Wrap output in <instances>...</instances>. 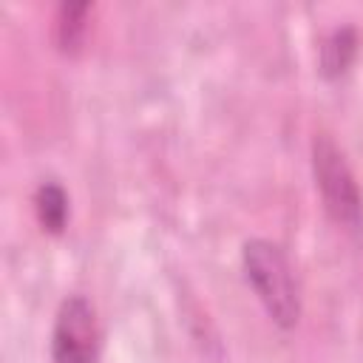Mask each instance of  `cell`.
Here are the masks:
<instances>
[{"instance_id": "6da1fadb", "label": "cell", "mask_w": 363, "mask_h": 363, "mask_svg": "<svg viewBox=\"0 0 363 363\" xmlns=\"http://www.w3.org/2000/svg\"><path fill=\"white\" fill-rule=\"evenodd\" d=\"M241 272L264 315L281 329L292 332L301 323L303 301L289 255L269 238H247L241 244Z\"/></svg>"}, {"instance_id": "7a4b0ae2", "label": "cell", "mask_w": 363, "mask_h": 363, "mask_svg": "<svg viewBox=\"0 0 363 363\" xmlns=\"http://www.w3.org/2000/svg\"><path fill=\"white\" fill-rule=\"evenodd\" d=\"M312 179L320 196L326 216L346 233H363V190L354 170L346 162V153L326 133L312 139Z\"/></svg>"}, {"instance_id": "3957f363", "label": "cell", "mask_w": 363, "mask_h": 363, "mask_svg": "<svg viewBox=\"0 0 363 363\" xmlns=\"http://www.w3.org/2000/svg\"><path fill=\"white\" fill-rule=\"evenodd\" d=\"M51 363H96L99 360V323L94 303L74 292L60 301L48 337Z\"/></svg>"}, {"instance_id": "277c9868", "label": "cell", "mask_w": 363, "mask_h": 363, "mask_svg": "<svg viewBox=\"0 0 363 363\" xmlns=\"http://www.w3.org/2000/svg\"><path fill=\"white\" fill-rule=\"evenodd\" d=\"M34 213H37V221L45 233L51 235H60L65 233L68 227V216H71V204H68V193L60 182L48 179V182H40L37 190H34Z\"/></svg>"}, {"instance_id": "5b68a950", "label": "cell", "mask_w": 363, "mask_h": 363, "mask_svg": "<svg viewBox=\"0 0 363 363\" xmlns=\"http://www.w3.org/2000/svg\"><path fill=\"white\" fill-rule=\"evenodd\" d=\"M357 54V34L354 28L343 26V28H335L323 45H320V74L326 79H337L340 74H346V68L352 65Z\"/></svg>"}, {"instance_id": "8992f818", "label": "cell", "mask_w": 363, "mask_h": 363, "mask_svg": "<svg viewBox=\"0 0 363 363\" xmlns=\"http://www.w3.org/2000/svg\"><path fill=\"white\" fill-rule=\"evenodd\" d=\"M91 14L88 3H62L54 20V40L62 54H77L85 40V20Z\"/></svg>"}]
</instances>
